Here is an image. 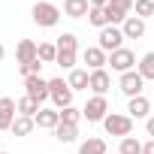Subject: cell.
I'll use <instances>...</instances> for the list:
<instances>
[{"instance_id":"29","label":"cell","mask_w":154,"mask_h":154,"mask_svg":"<svg viewBox=\"0 0 154 154\" xmlns=\"http://www.w3.org/2000/svg\"><path fill=\"white\" fill-rule=\"evenodd\" d=\"M79 118H82V109H75V106L60 109V124H79Z\"/></svg>"},{"instance_id":"35","label":"cell","mask_w":154,"mask_h":154,"mask_svg":"<svg viewBox=\"0 0 154 154\" xmlns=\"http://www.w3.org/2000/svg\"><path fill=\"white\" fill-rule=\"evenodd\" d=\"M6 57V48H3V42H0V60H3Z\"/></svg>"},{"instance_id":"5","label":"cell","mask_w":154,"mask_h":154,"mask_svg":"<svg viewBox=\"0 0 154 154\" xmlns=\"http://www.w3.org/2000/svg\"><path fill=\"white\" fill-rule=\"evenodd\" d=\"M118 88H121L124 97H139L142 88H145V79L139 75V69H130V72H124L121 79H118Z\"/></svg>"},{"instance_id":"2","label":"cell","mask_w":154,"mask_h":154,"mask_svg":"<svg viewBox=\"0 0 154 154\" xmlns=\"http://www.w3.org/2000/svg\"><path fill=\"white\" fill-rule=\"evenodd\" d=\"M72 88H69V82H63V79H48V97H51V103H54V109L60 112V109H66V106H72Z\"/></svg>"},{"instance_id":"10","label":"cell","mask_w":154,"mask_h":154,"mask_svg":"<svg viewBox=\"0 0 154 154\" xmlns=\"http://www.w3.org/2000/svg\"><path fill=\"white\" fill-rule=\"evenodd\" d=\"M82 60L88 63V69L94 72V69H106V63H109V54L100 48V45H88L85 51H82Z\"/></svg>"},{"instance_id":"6","label":"cell","mask_w":154,"mask_h":154,"mask_svg":"<svg viewBox=\"0 0 154 154\" xmlns=\"http://www.w3.org/2000/svg\"><path fill=\"white\" fill-rule=\"evenodd\" d=\"M109 63H112V69H115V72H121V75H124V72H130L139 60H136V54H133L130 48H118V51H112V54H109Z\"/></svg>"},{"instance_id":"37","label":"cell","mask_w":154,"mask_h":154,"mask_svg":"<svg viewBox=\"0 0 154 154\" xmlns=\"http://www.w3.org/2000/svg\"><path fill=\"white\" fill-rule=\"evenodd\" d=\"M151 103H154V100H151Z\"/></svg>"},{"instance_id":"34","label":"cell","mask_w":154,"mask_h":154,"mask_svg":"<svg viewBox=\"0 0 154 154\" xmlns=\"http://www.w3.org/2000/svg\"><path fill=\"white\" fill-rule=\"evenodd\" d=\"M88 3H91V6H94V9H103V6H106V3H109V0H88Z\"/></svg>"},{"instance_id":"27","label":"cell","mask_w":154,"mask_h":154,"mask_svg":"<svg viewBox=\"0 0 154 154\" xmlns=\"http://www.w3.org/2000/svg\"><path fill=\"white\" fill-rule=\"evenodd\" d=\"M118 151H121V154H142V142H136L133 136H127V139H121Z\"/></svg>"},{"instance_id":"31","label":"cell","mask_w":154,"mask_h":154,"mask_svg":"<svg viewBox=\"0 0 154 154\" xmlns=\"http://www.w3.org/2000/svg\"><path fill=\"white\" fill-rule=\"evenodd\" d=\"M109 3H112V6H118V9H124V12H130L136 0H109Z\"/></svg>"},{"instance_id":"18","label":"cell","mask_w":154,"mask_h":154,"mask_svg":"<svg viewBox=\"0 0 154 154\" xmlns=\"http://www.w3.org/2000/svg\"><path fill=\"white\" fill-rule=\"evenodd\" d=\"M54 139L60 145H72L75 139H79V130H75V124H57L54 127Z\"/></svg>"},{"instance_id":"23","label":"cell","mask_w":154,"mask_h":154,"mask_svg":"<svg viewBox=\"0 0 154 154\" xmlns=\"http://www.w3.org/2000/svg\"><path fill=\"white\" fill-rule=\"evenodd\" d=\"M39 109H42V106H39L36 100H30L27 94H24V97L18 100V115H27V118H36V112H39Z\"/></svg>"},{"instance_id":"30","label":"cell","mask_w":154,"mask_h":154,"mask_svg":"<svg viewBox=\"0 0 154 154\" xmlns=\"http://www.w3.org/2000/svg\"><path fill=\"white\" fill-rule=\"evenodd\" d=\"M54 45L57 48H79V39H75V33H60Z\"/></svg>"},{"instance_id":"36","label":"cell","mask_w":154,"mask_h":154,"mask_svg":"<svg viewBox=\"0 0 154 154\" xmlns=\"http://www.w3.org/2000/svg\"><path fill=\"white\" fill-rule=\"evenodd\" d=\"M0 154H9V151H0Z\"/></svg>"},{"instance_id":"16","label":"cell","mask_w":154,"mask_h":154,"mask_svg":"<svg viewBox=\"0 0 154 154\" xmlns=\"http://www.w3.org/2000/svg\"><path fill=\"white\" fill-rule=\"evenodd\" d=\"M33 121H36V127H42V130H54V127L60 124V112H57V109H39Z\"/></svg>"},{"instance_id":"25","label":"cell","mask_w":154,"mask_h":154,"mask_svg":"<svg viewBox=\"0 0 154 154\" xmlns=\"http://www.w3.org/2000/svg\"><path fill=\"white\" fill-rule=\"evenodd\" d=\"M39 60L42 63H54L57 60V45L54 42H39Z\"/></svg>"},{"instance_id":"19","label":"cell","mask_w":154,"mask_h":154,"mask_svg":"<svg viewBox=\"0 0 154 154\" xmlns=\"http://www.w3.org/2000/svg\"><path fill=\"white\" fill-rule=\"evenodd\" d=\"M136 69H139V75H142L145 82H151V79H154V51H145V54L139 57Z\"/></svg>"},{"instance_id":"8","label":"cell","mask_w":154,"mask_h":154,"mask_svg":"<svg viewBox=\"0 0 154 154\" xmlns=\"http://www.w3.org/2000/svg\"><path fill=\"white\" fill-rule=\"evenodd\" d=\"M24 88H27V97L36 100L42 106V100H48V79H42V75H30V79H24Z\"/></svg>"},{"instance_id":"28","label":"cell","mask_w":154,"mask_h":154,"mask_svg":"<svg viewBox=\"0 0 154 154\" xmlns=\"http://www.w3.org/2000/svg\"><path fill=\"white\" fill-rule=\"evenodd\" d=\"M133 9H136L139 18H151V15H154V0H136Z\"/></svg>"},{"instance_id":"12","label":"cell","mask_w":154,"mask_h":154,"mask_svg":"<svg viewBox=\"0 0 154 154\" xmlns=\"http://www.w3.org/2000/svg\"><path fill=\"white\" fill-rule=\"evenodd\" d=\"M15 57H18V66H21V63H33V60L39 57V45H36L33 39H21L18 48H15Z\"/></svg>"},{"instance_id":"15","label":"cell","mask_w":154,"mask_h":154,"mask_svg":"<svg viewBox=\"0 0 154 154\" xmlns=\"http://www.w3.org/2000/svg\"><path fill=\"white\" fill-rule=\"evenodd\" d=\"M88 12H91L88 0H63V15L66 18H85Z\"/></svg>"},{"instance_id":"11","label":"cell","mask_w":154,"mask_h":154,"mask_svg":"<svg viewBox=\"0 0 154 154\" xmlns=\"http://www.w3.org/2000/svg\"><path fill=\"white\" fill-rule=\"evenodd\" d=\"M121 30H124V39H142L145 36V18L127 15V21L121 24Z\"/></svg>"},{"instance_id":"7","label":"cell","mask_w":154,"mask_h":154,"mask_svg":"<svg viewBox=\"0 0 154 154\" xmlns=\"http://www.w3.org/2000/svg\"><path fill=\"white\" fill-rule=\"evenodd\" d=\"M109 115V100L106 97H91L88 103H85V109H82V118H88V121H103Z\"/></svg>"},{"instance_id":"21","label":"cell","mask_w":154,"mask_h":154,"mask_svg":"<svg viewBox=\"0 0 154 154\" xmlns=\"http://www.w3.org/2000/svg\"><path fill=\"white\" fill-rule=\"evenodd\" d=\"M33 127H36V121H33V118H27V115H18V118L12 121V136H27Z\"/></svg>"},{"instance_id":"14","label":"cell","mask_w":154,"mask_h":154,"mask_svg":"<svg viewBox=\"0 0 154 154\" xmlns=\"http://www.w3.org/2000/svg\"><path fill=\"white\" fill-rule=\"evenodd\" d=\"M97 97H106V91L112 88V75L106 72V69H94L91 72V85H88Z\"/></svg>"},{"instance_id":"17","label":"cell","mask_w":154,"mask_h":154,"mask_svg":"<svg viewBox=\"0 0 154 154\" xmlns=\"http://www.w3.org/2000/svg\"><path fill=\"white\" fill-rule=\"evenodd\" d=\"M69 88L72 91H88V85H91V72L88 69H69Z\"/></svg>"},{"instance_id":"9","label":"cell","mask_w":154,"mask_h":154,"mask_svg":"<svg viewBox=\"0 0 154 154\" xmlns=\"http://www.w3.org/2000/svg\"><path fill=\"white\" fill-rule=\"evenodd\" d=\"M15 118H18V100L0 97V130H12Z\"/></svg>"},{"instance_id":"33","label":"cell","mask_w":154,"mask_h":154,"mask_svg":"<svg viewBox=\"0 0 154 154\" xmlns=\"http://www.w3.org/2000/svg\"><path fill=\"white\" fill-rule=\"evenodd\" d=\"M142 154H154V139H148V142L142 145Z\"/></svg>"},{"instance_id":"4","label":"cell","mask_w":154,"mask_h":154,"mask_svg":"<svg viewBox=\"0 0 154 154\" xmlns=\"http://www.w3.org/2000/svg\"><path fill=\"white\" fill-rule=\"evenodd\" d=\"M97 39H100L97 45H100V48H103L106 54H112V51H118V48H124V30H121V27H115V24H109V27H103Z\"/></svg>"},{"instance_id":"22","label":"cell","mask_w":154,"mask_h":154,"mask_svg":"<svg viewBox=\"0 0 154 154\" xmlns=\"http://www.w3.org/2000/svg\"><path fill=\"white\" fill-rule=\"evenodd\" d=\"M57 66L63 69H75V48H57Z\"/></svg>"},{"instance_id":"24","label":"cell","mask_w":154,"mask_h":154,"mask_svg":"<svg viewBox=\"0 0 154 154\" xmlns=\"http://www.w3.org/2000/svg\"><path fill=\"white\" fill-rule=\"evenodd\" d=\"M103 9H106L109 24H115V27H118V24H124V21H127V12H124V9H118V6H112V3H106Z\"/></svg>"},{"instance_id":"32","label":"cell","mask_w":154,"mask_h":154,"mask_svg":"<svg viewBox=\"0 0 154 154\" xmlns=\"http://www.w3.org/2000/svg\"><path fill=\"white\" fill-rule=\"evenodd\" d=\"M145 133L154 139V115H151V118H145Z\"/></svg>"},{"instance_id":"3","label":"cell","mask_w":154,"mask_h":154,"mask_svg":"<svg viewBox=\"0 0 154 154\" xmlns=\"http://www.w3.org/2000/svg\"><path fill=\"white\" fill-rule=\"evenodd\" d=\"M103 127H106L109 136L127 139V136L133 133V118H130V115H121V112H109V115L103 118Z\"/></svg>"},{"instance_id":"26","label":"cell","mask_w":154,"mask_h":154,"mask_svg":"<svg viewBox=\"0 0 154 154\" xmlns=\"http://www.w3.org/2000/svg\"><path fill=\"white\" fill-rule=\"evenodd\" d=\"M88 21H91L94 27H100V30H103V27H109V18H106V9H94V6H91V12H88Z\"/></svg>"},{"instance_id":"20","label":"cell","mask_w":154,"mask_h":154,"mask_svg":"<svg viewBox=\"0 0 154 154\" xmlns=\"http://www.w3.org/2000/svg\"><path fill=\"white\" fill-rule=\"evenodd\" d=\"M79 154H106V142L97 139V136H88V139L79 145Z\"/></svg>"},{"instance_id":"1","label":"cell","mask_w":154,"mask_h":154,"mask_svg":"<svg viewBox=\"0 0 154 154\" xmlns=\"http://www.w3.org/2000/svg\"><path fill=\"white\" fill-rule=\"evenodd\" d=\"M30 18H33L36 27H54L60 21V9L54 3H48V0H39V3H33V9H30Z\"/></svg>"},{"instance_id":"13","label":"cell","mask_w":154,"mask_h":154,"mask_svg":"<svg viewBox=\"0 0 154 154\" xmlns=\"http://www.w3.org/2000/svg\"><path fill=\"white\" fill-rule=\"evenodd\" d=\"M127 115L130 118H151V100L148 97H130V103H127Z\"/></svg>"}]
</instances>
